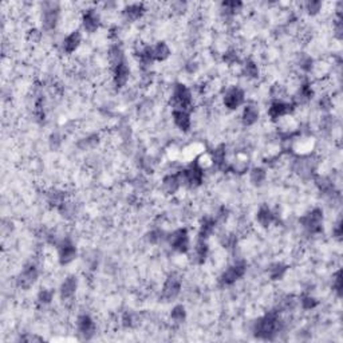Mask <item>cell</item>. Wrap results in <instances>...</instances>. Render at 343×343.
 <instances>
[{"label": "cell", "instance_id": "obj_1", "mask_svg": "<svg viewBox=\"0 0 343 343\" xmlns=\"http://www.w3.org/2000/svg\"><path fill=\"white\" fill-rule=\"evenodd\" d=\"M284 327V323L280 319L278 311H271V313L266 314L264 317L259 318L253 324V334L255 337L260 339H266V341H271Z\"/></svg>", "mask_w": 343, "mask_h": 343}, {"label": "cell", "instance_id": "obj_2", "mask_svg": "<svg viewBox=\"0 0 343 343\" xmlns=\"http://www.w3.org/2000/svg\"><path fill=\"white\" fill-rule=\"evenodd\" d=\"M171 105L173 110L189 111L193 105L192 91L182 83H177L173 87L171 97Z\"/></svg>", "mask_w": 343, "mask_h": 343}, {"label": "cell", "instance_id": "obj_3", "mask_svg": "<svg viewBox=\"0 0 343 343\" xmlns=\"http://www.w3.org/2000/svg\"><path fill=\"white\" fill-rule=\"evenodd\" d=\"M178 178L181 182V187L189 188H198L204 182V171L197 165L196 162H193L192 165L184 171L178 172Z\"/></svg>", "mask_w": 343, "mask_h": 343}, {"label": "cell", "instance_id": "obj_4", "mask_svg": "<svg viewBox=\"0 0 343 343\" xmlns=\"http://www.w3.org/2000/svg\"><path fill=\"white\" fill-rule=\"evenodd\" d=\"M59 4L54 1H46L42 11V28L50 32L56 27L59 21Z\"/></svg>", "mask_w": 343, "mask_h": 343}, {"label": "cell", "instance_id": "obj_5", "mask_svg": "<svg viewBox=\"0 0 343 343\" xmlns=\"http://www.w3.org/2000/svg\"><path fill=\"white\" fill-rule=\"evenodd\" d=\"M300 224L310 235L319 233L323 227V211L320 208H314L300 219Z\"/></svg>", "mask_w": 343, "mask_h": 343}, {"label": "cell", "instance_id": "obj_6", "mask_svg": "<svg viewBox=\"0 0 343 343\" xmlns=\"http://www.w3.org/2000/svg\"><path fill=\"white\" fill-rule=\"evenodd\" d=\"M168 243L173 251L178 253H187L191 248V240H189V233L185 228L176 229L168 235Z\"/></svg>", "mask_w": 343, "mask_h": 343}, {"label": "cell", "instance_id": "obj_7", "mask_svg": "<svg viewBox=\"0 0 343 343\" xmlns=\"http://www.w3.org/2000/svg\"><path fill=\"white\" fill-rule=\"evenodd\" d=\"M317 165H318V162L315 161L314 157L300 156L294 160L293 171L303 180H308V178L313 177L314 172L317 169Z\"/></svg>", "mask_w": 343, "mask_h": 343}, {"label": "cell", "instance_id": "obj_8", "mask_svg": "<svg viewBox=\"0 0 343 343\" xmlns=\"http://www.w3.org/2000/svg\"><path fill=\"white\" fill-rule=\"evenodd\" d=\"M181 278H180L177 273H171L161 288V298L164 299L165 302L174 300V299L178 298V295L181 293Z\"/></svg>", "mask_w": 343, "mask_h": 343}, {"label": "cell", "instance_id": "obj_9", "mask_svg": "<svg viewBox=\"0 0 343 343\" xmlns=\"http://www.w3.org/2000/svg\"><path fill=\"white\" fill-rule=\"evenodd\" d=\"M245 271H247V264L245 263L242 262V260L235 262L232 266H229L222 272V275L220 276V283L222 286H232L239 279H242L244 276Z\"/></svg>", "mask_w": 343, "mask_h": 343}, {"label": "cell", "instance_id": "obj_10", "mask_svg": "<svg viewBox=\"0 0 343 343\" xmlns=\"http://www.w3.org/2000/svg\"><path fill=\"white\" fill-rule=\"evenodd\" d=\"M295 103L294 102L286 101H273L271 106L268 109V116L271 118V121L278 122L284 117L290 116L295 110Z\"/></svg>", "mask_w": 343, "mask_h": 343}, {"label": "cell", "instance_id": "obj_11", "mask_svg": "<svg viewBox=\"0 0 343 343\" xmlns=\"http://www.w3.org/2000/svg\"><path fill=\"white\" fill-rule=\"evenodd\" d=\"M38 278H39V270H38V267H36L35 264L31 263V264L25 266V267L22 270V272L19 273L16 282H18V286L21 288L28 290V288H31L35 284Z\"/></svg>", "mask_w": 343, "mask_h": 343}, {"label": "cell", "instance_id": "obj_12", "mask_svg": "<svg viewBox=\"0 0 343 343\" xmlns=\"http://www.w3.org/2000/svg\"><path fill=\"white\" fill-rule=\"evenodd\" d=\"M245 101V94L244 91L240 89V87H231L225 91V94L222 97V102H224V106L229 109V110H236L239 107L242 106L243 103Z\"/></svg>", "mask_w": 343, "mask_h": 343}, {"label": "cell", "instance_id": "obj_13", "mask_svg": "<svg viewBox=\"0 0 343 343\" xmlns=\"http://www.w3.org/2000/svg\"><path fill=\"white\" fill-rule=\"evenodd\" d=\"M96 322L93 320L90 315L87 314H82L76 319V331L78 335L82 339H91L96 334Z\"/></svg>", "mask_w": 343, "mask_h": 343}, {"label": "cell", "instance_id": "obj_14", "mask_svg": "<svg viewBox=\"0 0 343 343\" xmlns=\"http://www.w3.org/2000/svg\"><path fill=\"white\" fill-rule=\"evenodd\" d=\"M76 257V248L69 239H63L58 245V260L62 266L70 264Z\"/></svg>", "mask_w": 343, "mask_h": 343}, {"label": "cell", "instance_id": "obj_15", "mask_svg": "<svg viewBox=\"0 0 343 343\" xmlns=\"http://www.w3.org/2000/svg\"><path fill=\"white\" fill-rule=\"evenodd\" d=\"M314 97V87L311 86V83L308 82H304V83H300L296 89V93H295V97H294V103L295 106H299V105H306L308 102L313 99Z\"/></svg>", "mask_w": 343, "mask_h": 343}, {"label": "cell", "instance_id": "obj_16", "mask_svg": "<svg viewBox=\"0 0 343 343\" xmlns=\"http://www.w3.org/2000/svg\"><path fill=\"white\" fill-rule=\"evenodd\" d=\"M129 76H130V69L126 65V62H123V63L113 69V82H114V86L118 90L123 89L126 86Z\"/></svg>", "mask_w": 343, "mask_h": 343}, {"label": "cell", "instance_id": "obj_17", "mask_svg": "<svg viewBox=\"0 0 343 343\" xmlns=\"http://www.w3.org/2000/svg\"><path fill=\"white\" fill-rule=\"evenodd\" d=\"M99 24H101V19H99V15L96 10H87L82 16V25L89 34L96 32Z\"/></svg>", "mask_w": 343, "mask_h": 343}, {"label": "cell", "instance_id": "obj_18", "mask_svg": "<svg viewBox=\"0 0 343 343\" xmlns=\"http://www.w3.org/2000/svg\"><path fill=\"white\" fill-rule=\"evenodd\" d=\"M81 43V32H79V31H73V32H70V34L63 39V42H62V50H63V52H66V54H73V52H75V51L79 49Z\"/></svg>", "mask_w": 343, "mask_h": 343}, {"label": "cell", "instance_id": "obj_19", "mask_svg": "<svg viewBox=\"0 0 343 343\" xmlns=\"http://www.w3.org/2000/svg\"><path fill=\"white\" fill-rule=\"evenodd\" d=\"M76 290H78V279L74 275H70L63 280L61 284V298L63 300L71 299L75 295Z\"/></svg>", "mask_w": 343, "mask_h": 343}, {"label": "cell", "instance_id": "obj_20", "mask_svg": "<svg viewBox=\"0 0 343 343\" xmlns=\"http://www.w3.org/2000/svg\"><path fill=\"white\" fill-rule=\"evenodd\" d=\"M145 5L142 3H133V4L126 5L123 11H122V15L125 18L126 22H136L138 21L140 18H142V15L145 14Z\"/></svg>", "mask_w": 343, "mask_h": 343}, {"label": "cell", "instance_id": "obj_21", "mask_svg": "<svg viewBox=\"0 0 343 343\" xmlns=\"http://www.w3.org/2000/svg\"><path fill=\"white\" fill-rule=\"evenodd\" d=\"M173 121L180 130L188 131L192 126V120L189 111L184 110H173Z\"/></svg>", "mask_w": 343, "mask_h": 343}, {"label": "cell", "instance_id": "obj_22", "mask_svg": "<svg viewBox=\"0 0 343 343\" xmlns=\"http://www.w3.org/2000/svg\"><path fill=\"white\" fill-rule=\"evenodd\" d=\"M259 120V109L255 105H245L242 113V122L244 126H252Z\"/></svg>", "mask_w": 343, "mask_h": 343}, {"label": "cell", "instance_id": "obj_23", "mask_svg": "<svg viewBox=\"0 0 343 343\" xmlns=\"http://www.w3.org/2000/svg\"><path fill=\"white\" fill-rule=\"evenodd\" d=\"M276 220L275 213L266 205L259 208V211L256 213V221L259 222V225H262L263 228H268L270 225H272Z\"/></svg>", "mask_w": 343, "mask_h": 343}, {"label": "cell", "instance_id": "obj_24", "mask_svg": "<svg viewBox=\"0 0 343 343\" xmlns=\"http://www.w3.org/2000/svg\"><path fill=\"white\" fill-rule=\"evenodd\" d=\"M208 255H209V248H208L207 240L198 239L196 247L193 248V262L196 264H204Z\"/></svg>", "mask_w": 343, "mask_h": 343}, {"label": "cell", "instance_id": "obj_25", "mask_svg": "<svg viewBox=\"0 0 343 343\" xmlns=\"http://www.w3.org/2000/svg\"><path fill=\"white\" fill-rule=\"evenodd\" d=\"M181 188L178 174H168L162 180V191L167 195H174Z\"/></svg>", "mask_w": 343, "mask_h": 343}, {"label": "cell", "instance_id": "obj_26", "mask_svg": "<svg viewBox=\"0 0 343 343\" xmlns=\"http://www.w3.org/2000/svg\"><path fill=\"white\" fill-rule=\"evenodd\" d=\"M107 59H109V63L111 65V67L114 69L118 65H121L125 61V52L122 50V47L120 45H113L109 49V52H107Z\"/></svg>", "mask_w": 343, "mask_h": 343}, {"label": "cell", "instance_id": "obj_27", "mask_svg": "<svg viewBox=\"0 0 343 343\" xmlns=\"http://www.w3.org/2000/svg\"><path fill=\"white\" fill-rule=\"evenodd\" d=\"M151 51H153V58L157 62L167 61L171 56V47L165 42H157L156 45L151 46Z\"/></svg>", "mask_w": 343, "mask_h": 343}, {"label": "cell", "instance_id": "obj_28", "mask_svg": "<svg viewBox=\"0 0 343 343\" xmlns=\"http://www.w3.org/2000/svg\"><path fill=\"white\" fill-rule=\"evenodd\" d=\"M315 184H317L319 191H320L323 195H326V196H334V195L337 193L335 192V185H334V182L331 181L328 177L317 176L315 177Z\"/></svg>", "mask_w": 343, "mask_h": 343}, {"label": "cell", "instance_id": "obj_29", "mask_svg": "<svg viewBox=\"0 0 343 343\" xmlns=\"http://www.w3.org/2000/svg\"><path fill=\"white\" fill-rule=\"evenodd\" d=\"M216 219H211V217H205L202 220L201 225H200V231H198V239L200 240H207L208 237L211 236L216 228Z\"/></svg>", "mask_w": 343, "mask_h": 343}, {"label": "cell", "instance_id": "obj_30", "mask_svg": "<svg viewBox=\"0 0 343 343\" xmlns=\"http://www.w3.org/2000/svg\"><path fill=\"white\" fill-rule=\"evenodd\" d=\"M46 200H47V202L50 204L51 207L58 209L67 200V197H66L65 192H62V191L51 189L50 192H47V195H46Z\"/></svg>", "mask_w": 343, "mask_h": 343}, {"label": "cell", "instance_id": "obj_31", "mask_svg": "<svg viewBox=\"0 0 343 343\" xmlns=\"http://www.w3.org/2000/svg\"><path fill=\"white\" fill-rule=\"evenodd\" d=\"M242 74L248 79H256L259 78V67H257L256 62H253L252 59H247L242 65Z\"/></svg>", "mask_w": 343, "mask_h": 343}, {"label": "cell", "instance_id": "obj_32", "mask_svg": "<svg viewBox=\"0 0 343 343\" xmlns=\"http://www.w3.org/2000/svg\"><path fill=\"white\" fill-rule=\"evenodd\" d=\"M287 270L288 267L286 264H283V263H273V264H271V266L268 267L267 272L271 280H280V279H283V276L286 275Z\"/></svg>", "mask_w": 343, "mask_h": 343}, {"label": "cell", "instance_id": "obj_33", "mask_svg": "<svg viewBox=\"0 0 343 343\" xmlns=\"http://www.w3.org/2000/svg\"><path fill=\"white\" fill-rule=\"evenodd\" d=\"M58 211H59V213H61L62 216L65 217V219L71 220V219H74V217L76 216V213H78V207L75 205V202L70 201V200H66L61 207L58 208Z\"/></svg>", "mask_w": 343, "mask_h": 343}, {"label": "cell", "instance_id": "obj_34", "mask_svg": "<svg viewBox=\"0 0 343 343\" xmlns=\"http://www.w3.org/2000/svg\"><path fill=\"white\" fill-rule=\"evenodd\" d=\"M267 178V172L263 168H253L249 172V181L252 182L255 187H260Z\"/></svg>", "mask_w": 343, "mask_h": 343}, {"label": "cell", "instance_id": "obj_35", "mask_svg": "<svg viewBox=\"0 0 343 343\" xmlns=\"http://www.w3.org/2000/svg\"><path fill=\"white\" fill-rule=\"evenodd\" d=\"M171 319L176 324H181V323L185 322L187 320V310H185V307L182 304L174 306V307L172 308Z\"/></svg>", "mask_w": 343, "mask_h": 343}, {"label": "cell", "instance_id": "obj_36", "mask_svg": "<svg viewBox=\"0 0 343 343\" xmlns=\"http://www.w3.org/2000/svg\"><path fill=\"white\" fill-rule=\"evenodd\" d=\"M270 96L273 101H284V98L287 96V87L282 83H275L270 89Z\"/></svg>", "mask_w": 343, "mask_h": 343}, {"label": "cell", "instance_id": "obj_37", "mask_svg": "<svg viewBox=\"0 0 343 343\" xmlns=\"http://www.w3.org/2000/svg\"><path fill=\"white\" fill-rule=\"evenodd\" d=\"M147 240L150 244H160L164 240H168V235L162 229H153L147 233Z\"/></svg>", "mask_w": 343, "mask_h": 343}, {"label": "cell", "instance_id": "obj_38", "mask_svg": "<svg viewBox=\"0 0 343 343\" xmlns=\"http://www.w3.org/2000/svg\"><path fill=\"white\" fill-rule=\"evenodd\" d=\"M299 304H300V307L304 311H311V310H314V308L318 306V300L314 298V296H311V295L304 294V295H302L299 298Z\"/></svg>", "mask_w": 343, "mask_h": 343}, {"label": "cell", "instance_id": "obj_39", "mask_svg": "<svg viewBox=\"0 0 343 343\" xmlns=\"http://www.w3.org/2000/svg\"><path fill=\"white\" fill-rule=\"evenodd\" d=\"M314 63H315V62L313 61V58H311L310 55L303 54V55L299 56L298 66H299V69L304 71V73H311V70H313V67H314Z\"/></svg>", "mask_w": 343, "mask_h": 343}, {"label": "cell", "instance_id": "obj_40", "mask_svg": "<svg viewBox=\"0 0 343 343\" xmlns=\"http://www.w3.org/2000/svg\"><path fill=\"white\" fill-rule=\"evenodd\" d=\"M322 1H319V0H308L304 3V10L307 11V14H310L311 16L318 15L322 10Z\"/></svg>", "mask_w": 343, "mask_h": 343}, {"label": "cell", "instance_id": "obj_41", "mask_svg": "<svg viewBox=\"0 0 343 343\" xmlns=\"http://www.w3.org/2000/svg\"><path fill=\"white\" fill-rule=\"evenodd\" d=\"M98 144V137L97 136H89L87 138H83L82 141L78 142V147H81L82 150H87L94 147Z\"/></svg>", "mask_w": 343, "mask_h": 343}, {"label": "cell", "instance_id": "obj_42", "mask_svg": "<svg viewBox=\"0 0 343 343\" xmlns=\"http://www.w3.org/2000/svg\"><path fill=\"white\" fill-rule=\"evenodd\" d=\"M224 62L227 65L232 66L236 65V63H240V56L237 54L236 50H228L225 54H224Z\"/></svg>", "mask_w": 343, "mask_h": 343}, {"label": "cell", "instance_id": "obj_43", "mask_svg": "<svg viewBox=\"0 0 343 343\" xmlns=\"http://www.w3.org/2000/svg\"><path fill=\"white\" fill-rule=\"evenodd\" d=\"M52 298H54V293L51 290H47V288H43L38 294V300L42 304H49V303H51Z\"/></svg>", "mask_w": 343, "mask_h": 343}, {"label": "cell", "instance_id": "obj_44", "mask_svg": "<svg viewBox=\"0 0 343 343\" xmlns=\"http://www.w3.org/2000/svg\"><path fill=\"white\" fill-rule=\"evenodd\" d=\"M333 290L337 293L338 296L342 295V271L339 270L338 272L334 275L333 279Z\"/></svg>", "mask_w": 343, "mask_h": 343}, {"label": "cell", "instance_id": "obj_45", "mask_svg": "<svg viewBox=\"0 0 343 343\" xmlns=\"http://www.w3.org/2000/svg\"><path fill=\"white\" fill-rule=\"evenodd\" d=\"M42 31L38 30V28H31L28 32H27V41L30 43H39L42 41Z\"/></svg>", "mask_w": 343, "mask_h": 343}, {"label": "cell", "instance_id": "obj_46", "mask_svg": "<svg viewBox=\"0 0 343 343\" xmlns=\"http://www.w3.org/2000/svg\"><path fill=\"white\" fill-rule=\"evenodd\" d=\"M319 106L323 111H330L333 109V99L328 96H323L320 99H319Z\"/></svg>", "mask_w": 343, "mask_h": 343}, {"label": "cell", "instance_id": "obj_47", "mask_svg": "<svg viewBox=\"0 0 343 343\" xmlns=\"http://www.w3.org/2000/svg\"><path fill=\"white\" fill-rule=\"evenodd\" d=\"M236 237H235V235H224V236L221 237V245L224 248H232L235 247V244H236Z\"/></svg>", "mask_w": 343, "mask_h": 343}, {"label": "cell", "instance_id": "obj_48", "mask_svg": "<svg viewBox=\"0 0 343 343\" xmlns=\"http://www.w3.org/2000/svg\"><path fill=\"white\" fill-rule=\"evenodd\" d=\"M62 145V137L59 133H52L50 136V147L51 149H58Z\"/></svg>", "mask_w": 343, "mask_h": 343}, {"label": "cell", "instance_id": "obj_49", "mask_svg": "<svg viewBox=\"0 0 343 343\" xmlns=\"http://www.w3.org/2000/svg\"><path fill=\"white\" fill-rule=\"evenodd\" d=\"M122 324L125 327H133L136 324V317L131 313H126L122 317Z\"/></svg>", "mask_w": 343, "mask_h": 343}, {"label": "cell", "instance_id": "obj_50", "mask_svg": "<svg viewBox=\"0 0 343 343\" xmlns=\"http://www.w3.org/2000/svg\"><path fill=\"white\" fill-rule=\"evenodd\" d=\"M334 31H335V36H337L338 39H342L343 24H342V19H341V16H339L338 19L335 21V23H334Z\"/></svg>", "mask_w": 343, "mask_h": 343}, {"label": "cell", "instance_id": "obj_51", "mask_svg": "<svg viewBox=\"0 0 343 343\" xmlns=\"http://www.w3.org/2000/svg\"><path fill=\"white\" fill-rule=\"evenodd\" d=\"M333 236L335 237V239H338V240H341V239H342V222L341 221L337 222V225L334 227Z\"/></svg>", "mask_w": 343, "mask_h": 343}, {"label": "cell", "instance_id": "obj_52", "mask_svg": "<svg viewBox=\"0 0 343 343\" xmlns=\"http://www.w3.org/2000/svg\"><path fill=\"white\" fill-rule=\"evenodd\" d=\"M185 69H187V71L189 74H193V73H196V71L198 70V65H197L196 61H189L187 65H185Z\"/></svg>", "mask_w": 343, "mask_h": 343}, {"label": "cell", "instance_id": "obj_53", "mask_svg": "<svg viewBox=\"0 0 343 343\" xmlns=\"http://www.w3.org/2000/svg\"><path fill=\"white\" fill-rule=\"evenodd\" d=\"M21 341H28V342L36 341V342H41V341H43V338H39L36 335H25V337H21Z\"/></svg>", "mask_w": 343, "mask_h": 343}]
</instances>
